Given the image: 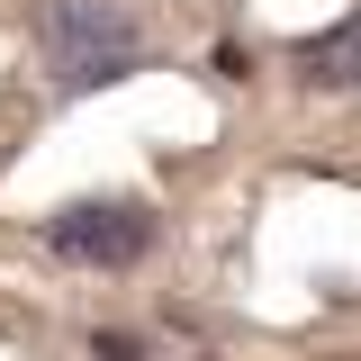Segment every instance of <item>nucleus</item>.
<instances>
[{
  "label": "nucleus",
  "mask_w": 361,
  "mask_h": 361,
  "mask_svg": "<svg viewBox=\"0 0 361 361\" xmlns=\"http://www.w3.org/2000/svg\"><path fill=\"white\" fill-rule=\"evenodd\" d=\"M298 73H307L316 90H361V9L334 18V27H316V37L298 45Z\"/></svg>",
  "instance_id": "nucleus-3"
},
{
  "label": "nucleus",
  "mask_w": 361,
  "mask_h": 361,
  "mask_svg": "<svg viewBox=\"0 0 361 361\" xmlns=\"http://www.w3.org/2000/svg\"><path fill=\"white\" fill-rule=\"evenodd\" d=\"M45 244L63 262H82V271H135L163 244V217L145 199H127V190H90V199H63L45 217Z\"/></svg>",
  "instance_id": "nucleus-2"
},
{
  "label": "nucleus",
  "mask_w": 361,
  "mask_h": 361,
  "mask_svg": "<svg viewBox=\"0 0 361 361\" xmlns=\"http://www.w3.org/2000/svg\"><path fill=\"white\" fill-rule=\"evenodd\" d=\"M90 361H145V343H135V334H109V325H99V334H90Z\"/></svg>",
  "instance_id": "nucleus-4"
},
{
  "label": "nucleus",
  "mask_w": 361,
  "mask_h": 361,
  "mask_svg": "<svg viewBox=\"0 0 361 361\" xmlns=\"http://www.w3.org/2000/svg\"><path fill=\"white\" fill-rule=\"evenodd\" d=\"M37 45H45V82L63 99H90V90L127 82L145 63V27H135L127 0H45Z\"/></svg>",
  "instance_id": "nucleus-1"
}]
</instances>
